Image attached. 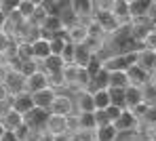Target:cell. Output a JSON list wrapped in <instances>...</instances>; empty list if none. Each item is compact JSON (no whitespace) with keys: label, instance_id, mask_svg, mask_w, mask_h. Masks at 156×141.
Listing matches in <instances>:
<instances>
[{"label":"cell","instance_id":"obj_1","mask_svg":"<svg viewBox=\"0 0 156 141\" xmlns=\"http://www.w3.org/2000/svg\"><path fill=\"white\" fill-rule=\"evenodd\" d=\"M49 116H51L49 110H44V108H36V105H34L30 112L23 114V124L30 129V133H38V135H42V133L47 131Z\"/></svg>","mask_w":156,"mask_h":141},{"label":"cell","instance_id":"obj_2","mask_svg":"<svg viewBox=\"0 0 156 141\" xmlns=\"http://www.w3.org/2000/svg\"><path fill=\"white\" fill-rule=\"evenodd\" d=\"M137 59V51L133 53H120V55H110L101 59V67L108 72H125L127 67H131Z\"/></svg>","mask_w":156,"mask_h":141},{"label":"cell","instance_id":"obj_3","mask_svg":"<svg viewBox=\"0 0 156 141\" xmlns=\"http://www.w3.org/2000/svg\"><path fill=\"white\" fill-rule=\"evenodd\" d=\"M70 11L78 21H87L95 13V2L93 0H70Z\"/></svg>","mask_w":156,"mask_h":141},{"label":"cell","instance_id":"obj_4","mask_svg":"<svg viewBox=\"0 0 156 141\" xmlns=\"http://www.w3.org/2000/svg\"><path fill=\"white\" fill-rule=\"evenodd\" d=\"M9 103H11V108H13L15 112H19V114H26L34 108L32 93H27V91H19V93H15V95H9Z\"/></svg>","mask_w":156,"mask_h":141},{"label":"cell","instance_id":"obj_5","mask_svg":"<svg viewBox=\"0 0 156 141\" xmlns=\"http://www.w3.org/2000/svg\"><path fill=\"white\" fill-rule=\"evenodd\" d=\"M49 112H51V114H57V116H70V114L74 112V101H72L68 95L55 93Z\"/></svg>","mask_w":156,"mask_h":141},{"label":"cell","instance_id":"obj_6","mask_svg":"<svg viewBox=\"0 0 156 141\" xmlns=\"http://www.w3.org/2000/svg\"><path fill=\"white\" fill-rule=\"evenodd\" d=\"M93 19L99 23V28L104 29L105 36H112L116 29L120 28L118 21H116V17H114L110 11H95V13H93Z\"/></svg>","mask_w":156,"mask_h":141},{"label":"cell","instance_id":"obj_7","mask_svg":"<svg viewBox=\"0 0 156 141\" xmlns=\"http://www.w3.org/2000/svg\"><path fill=\"white\" fill-rule=\"evenodd\" d=\"M2 84L6 86L9 95H15V93L23 91L26 76H23L21 72H17V70H6V74H4V82H2Z\"/></svg>","mask_w":156,"mask_h":141},{"label":"cell","instance_id":"obj_8","mask_svg":"<svg viewBox=\"0 0 156 141\" xmlns=\"http://www.w3.org/2000/svg\"><path fill=\"white\" fill-rule=\"evenodd\" d=\"M47 86H49V76H47V72H42V70H36L34 74L26 76V84H23V91H27V93H36V91H40V88H47Z\"/></svg>","mask_w":156,"mask_h":141},{"label":"cell","instance_id":"obj_9","mask_svg":"<svg viewBox=\"0 0 156 141\" xmlns=\"http://www.w3.org/2000/svg\"><path fill=\"white\" fill-rule=\"evenodd\" d=\"M137 122H139V118L131 112L129 108H125V110L120 112V116H118L112 124L116 126V131H118V133H127V131H133V129L137 126Z\"/></svg>","mask_w":156,"mask_h":141},{"label":"cell","instance_id":"obj_10","mask_svg":"<svg viewBox=\"0 0 156 141\" xmlns=\"http://www.w3.org/2000/svg\"><path fill=\"white\" fill-rule=\"evenodd\" d=\"M68 29V40L72 42V44H82L84 40H87V23L84 21H74V23H70V26H66Z\"/></svg>","mask_w":156,"mask_h":141},{"label":"cell","instance_id":"obj_11","mask_svg":"<svg viewBox=\"0 0 156 141\" xmlns=\"http://www.w3.org/2000/svg\"><path fill=\"white\" fill-rule=\"evenodd\" d=\"M127 78H129V84H133V86H146L152 80V76L146 70H141L139 65H135V63L131 67H127Z\"/></svg>","mask_w":156,"mask_h":141},{"label":"cell","instance_id":"obj_12","mask_svg":"<svg viewBox=\"0 0 156 141\" xmlns=\"http://www.w3.org/2000/svg\"><path fill=\"white\" fill-rule=\"evenodd\" d=\"M110 13L116 17L118 26H127L131 23V15H129V0H114Z\"/></svg>","mask_w":156,"mask_h":141},{"label":"cell","instance_id":"obj_13","mask_svg":"<svg viewBox=\"0 0 156 141\" xmlns=\"http://www.w3.org/2000/svg\"><path fill=\"white\" fill-rule=\"evenodd\" d=\"M135 65H139L141 70H146L148 74H152L156 67V55L154 51H148V49H139L137 51V59H135Z\"/></svg>","mask_w":156,"mask_h":141},{"label":"cell","instance_id":"obj_14","mask_svg":"<svg viewBox=\"0 0 156 141\" xmlns=\"http://www.w3.org/2000/svg\"><path fill=\"white\" fill-rule=\"evenodd\" d=\"M49 55H51L49 40H47V38H42V36L34 38V40H32V57H34V59L40 63V61H44Z\"/></svg>","mask_w":156,"mask_h":141},{"label":"cell","instance_id":"obj_15","mask_svg":"<svg viewBox=\"0 0 156 141\" xmlns=\"http://www.w3.org/2000/svg\"><path fill=\"white\" fill-rule=\"evenodd\" d=\"M49 135H57V133H70L68 131V116H57L51 114L49 116V122H47V131Z\"/></svg>","mask_w":156,"mask_h":141},{"label":"cell","instance_id":"obj_16","mask_svg":"<svg viewBox=\"0 0 156 141\" xmlns=\"http://www.w3.org/2000/svg\"><path fill=\"white\" fill-rule=\"evenodd\" d=\"M53 97H55V88H53V86H47V88H40V91L32 93L34 105H36V108H44V110H49V108H51Z\"/></svg>","mask_w":156,"mask_h":141},{"label":"cell","instance_id":"obj_17","mask_svg":"<svg viewBox=\"0 0 156 141\" xmlns=\"http://www.w3.org/2000/svg\"><path fill=\"white\" fill-rule=\"evenodd\" d=\"M40 65H42V72L47 74H61L66 67V61L61 59V55H49L44 61H40Z\"/></svg>","mask_w":156,"mask_h":141},{"label":"cell","instance_id":"obj_18","mask_svg":"<svg viewBox=\"0 0 156 141\" xmlns=\"http://www.w3.org/2000/svg\"><path fill=\"white\" fill-rule=\"evenodd\" d=\"M116 135H118V131H116V126H114L112 122L99 124V126L93 131L95 141H116Z\"/></svg>","mask_w":156,"mask_h":141},{"label":"cell","instance_id":"obj_19","mask_svg":"<svg viewBox=\"0 0 156 141\" xmlns=\"http://www.w3.org/2000/svg\"><path fill=\"white\" fill-rule=\"evenodd\" d=\"M76 108H78V112H95L93 93H91L89 88L78 91V93H76Z\"/></svg>","mask_w":156,"mask_h":141},{"label":"cell","instance_id":"obj_20","mask_svg":"<svg viewBox=\"0 0 156 141\" xmlns=\"http://www.w3.org/2000/svg\"><path fill=\"white\" fill-rule=\"evenodd\" d=\"M0 120L6 126V131H15L19 124H23V114H19V112H15L13 108H9L6 112L0 116Z\"/></svg>","mask_w":156,"mask_h":141},{"label":"cell","instance_id":"obj_21","mask_svg":"<svg viewBox=\"0 0 156 141\" xmlns=\"http://www.w3.org/2000/svg\"><path fill=\"white\" fill-rule=\"evenodd\" d=\"M152 0H129V15H131V21L133 19H141L146 17L148 9H150Z\"/></svg>","mask_w":156,"mask_h":141},{"label":"cell","instance_id":"obj_22","mask_svg":"<svg viewBox=\"0 0 156 141\" xmlns=\"http://www.w3.org/2000/svg\"><path fill=\"white\" fill-rule=\"evenodd\" d=\"M76 124H78V131H91V133H93V131L97 129L95 114H93V112H78Z\"/></svg>","mask_w":156,"mask_h":141},{"label":"cell","instance_id":"obj_23","mask_svg":"<svg viewBox=\"0 0 156 141\" xmlns=\"http://www.w3.org/2000/svg\"><path fill=\"white\" fill-rule=\"evenodd\" d=\"M125 101H127V108H135L137 103H141L144 101V91H141V86H133L129 84L125 88Z\"/></svg>","mask_w":156,"mask_h":141},{"label":"cell","instance_id":"obj_24","mask_svg":"<svg viewBox=\"0 0 156 141\" xmlns=\"http://www.w3.org/2000/svg\"><path fill=\"white\" fill-rule=\"evenodd\" d=\"M91 57H93V53L84 44H76L74 46V59H72V63L74 65H80V67H87V63L91 61Z\"/></svg>","mask_w":156,"mask_h":141},{"label":"cell","instance_id":"obj_25","mask_svg":"<svg viewBox=\"0 0 156 141\" xmlns=\"http://www.w3.org/2000/svg\"><path fill=\"white\" fill-rule=\"evenodd\" d=\"M110 86V72L108 70H99L93 78H91V84H89V91H97V88H108Z\"/></svg>","mask_w":156,"mask_h":141},{"label":"cell","instance_id":"obj_26","mask_svg":"<svg viewBox=\"0 0 156 141\" xmlns=\"http://www.w3.org/2000/svg\"><path fill=\"white\" fill-rule=\"evenodd\" d=\"M91 93H93L95 110H105L110 105V93H108V88H97V91H91Z\"/></svg>","mask_w":156,"mask_h":141},{"label":"cell","instance_id":"obj_27","mask_svg":"<svg viewBox=\"0 0 156 141\" xmlns=\"http://www.w3.org/2000/svg\"><path fill=\"white\" fill-rule=\"evenodd\" d=\"M108 93H110V103L112 105H118V108H127V101H125V88H114V86H108Z\"/></svg>","mask_w":156,"mask_h":141},{"label":"cell","instance_id":"obj_28","mask_svg":"<svg viewBox=\"0 0 156 141\" xmlns=\"http://www.w3.org/2000/svg\"><path fill=\"white\" fill-rule=\"evenodd\" d=\"M38 6H40V11H42L47 17H59V15H61V6H59L55 0H42Z\"/></svg>","mask_w":156,"mask_h":141},{"label":"cell","instance_id":"obj_29","mask_svg":"<svg viewBox=\"0 0 156 141\" xmlns=\"http://www.w3.org/2000/svg\"><path fill=\"white\" fill-rule=\"evenodd\" d=\"M110 86H114V88H127L129 86L127 70L125 72H110Z\"/></svg>","mask_w":156,"mask_h":141},{"label":"cell","instance_id":"obj_30","mask_svg":"<svg viewBox=\"0 0 156 141\" xmlns=\"http://www.w3.org/2000/svg\"><path fill=\"white\" fill-rule=\"evenodd\" d=\"M36 70H40V63H38L36 59H27V61H21V63H19V72H21L23 76L34 74Z\"/></svg>","mask_w":156,"mask_h":141},{"label":"cell","instance_id":"obj_31","mask_svg":"<svg viewBox=\"0 0 156 141\" xmlns=\"http://www.w3.org/2000/svg\"><path fill=\"white\" fill-rule=\"evenodd\" d=\"M19 15L23 17V19H30L32 15H34V11H36V4H32L30 0H21V4H19Z\"/></svg>","mask_w":156,"mask_h":141},{"label":"cell","instance_id":"obj_32","mask_svg":"<svg viewBox=\"0 0 156 141\" xmlns=\"http://www.w3.org/2000/svg\"><path fill=\"white\" fill-rule=\"evenodd\" d=\"M141 49H148V51H154L156 49V29L152 28L141 40Z\"/></svg>","mask_w":156,"mask_h":141},{"label":"cell","instance_id":"obj_33","mask_svg":"<svg viewBox=\"0 0 156 141\" xmlns=\"http://www.w3.org/2000/svg\"><path fill=\"white\" fill-rule=\"evenodd\" d=\"M66 42L70 40H63V38H49V46H51V55H61Z\"/></svg>","mask_w":156,"mask_h":141},{"label":"cell","instance_id":"obj_34","mask_svg":"<svg viewBox=\"0 0 156 141\" xmlns=\"http://www.w3.org/2000/svg\"><path fill=\"white\" fill-rule=\"evenodd\" d=\"M19 4H21V0H0V11L6 13V15H11L13 11L19 9Z\"/></svg>","mask_w":156,"mask_h":141},{"label":"cell","instance_id":"obj_35","mask_svg":"<svg viewBox=\"0 0 156 141\" xmlns=\"http://www.w3.org/2000/svg\"><path fill=\"white\" fill-rule=\"evenodd\" d=\"M74 46H76V44L66 42V46H63V51H61V59H63L66 63H72V59H74Z\"/></svg>","mask_w":156,"mask_h":141},{"label":"cell","instance_id":"obj_36","mask_svg":"<svg viewBox=\"0 0 156 141\" xmlns=\"http://www.w3.org/2000/svg\"><path fill=\"white\" fill-rule=\"evenodd\" d=\"M11 40H13V36H11L6 29H0V53H2V51L11 44Z\"/></svg>","mask_w":156,"mask_h":141},{"label":"cell","instance_id":"obj_37","mask_svg":"<svg viewBox=\"0 0 156 141\" xmlns=\"http://www.w3.org/2000/svg\"><path fill=\"white\" fill-rule=\"evenodd\" d=\"M105 112H108V118H110V122H114V120H116V118L120 116L122 108H118V105H112V103H110V105L105 108Z\"/></svg>","mask_w":156,"mask_h":141},{"label":"cell","instance_id":"obj_38","mask_svg":"<svg viewBox=\"0 0 156 141\" xmlns=\"http://www.w3.org/2000/svg\"><path fill=\"white\" fill-rule=\"evenodd\" d=\"M95 122H97V126L99 124H105V122H110V118H108V112L105 110H95Z\"/></svg>","mask_w":156,"mask_h":141},{"label":"cell","instance_id":"obj_39","mask_svg":"<svg viewBox=\"0 0 156 141\" xmlns=\"http://www.w3.org/2000/svg\"><path fill=\"white\" fill-rule=\"evenodd\" d=\"M146 19L152 21V23H156V0H152V4H150V9H148V13H146Z\"/></svg>","mask_w":156,"mask_h":141},{"label":"cell","instance_id":"obj_40","mask_svg":"<svg viewBox=\"0 0 156 141\" xmlns=\"http://www.w3.org/2000/svg\"><path fill=\"white\" fill-rule=\"evenodd\" d=\"M51 141H72V133H57V135H51Z\"/></svg>","mask_w":156,"mask_h":141},{"label":"cell","instance_id":"obj_41","mask_svg":"<svg viewBox=\"0 0 156 141\" xmlns=\"http://www.w3.org/2000/svg\"><path fill=\"white\" fill-rule=\"evenodd\" d=\"M0 141H19V139L15 137V133H13V131H6V133L0 137Z\"/></svg>","mask_w":156,"mask_h":141},{"label":"cell","instance_id":"obj_42","mask_svg":"<svg viewBox=\"0 0 156 141\" xmlns=\"http://www.w3.org/2000/svg\"><path fill=\"white\" fill-rule=\"evenodd\" d=\"M55 2L61 6V13H63L66 9H70V0H55ZM59 17H61V15H59Z\"/></svg>","mask_w":156,"mask_h":141},{"label":"cell","instance_id":"obj_43","mask_svg":"<svg viewBox=\"0 0 156 141\" xmlns=\"http://www.w3.org/2000/svg\"><path fill=\"white\" fill-rule=\"evenodd\" d=\"M6 19H9V15L0 11V29H4V28H6Z\"/></svg>","mask_w":156,"mask_h":141},{"label":"cell","instance_id":"obj_44","mask_svg":"<svg viewBox=\"0 0 156 141\" xmlns=\"http://www.w3.org/2000/svg\"><path fill=\"white\" fill-rule=\"evenodd\" d=\"M4 74H6V67H2V65H0V84L4 82Z\"/></svg>","mask_w":156,"mask_h":141},{"label":"cell","instance_id":"obj_45","mask_svg":"<svg viewBox=\"0 0 156 141\" xmlns=\"http://www.w3.org/2000/svg\"><path fill=\"white\" fill-rule=\"evenodd\" d=\"M4 133H6V126H4V124H2V120H0V137H2Z\"/></svg>","mask_w":156,"mask_h":141},{"label":"cell","instance_id":"obj_46","mask_svg":"<svg viewBox=\"0 0 156 141\" xmlns=\"http://www.w3.org/2000/svg\"><path fill=\"white\" fill-rule=\"evenodd\" d=\"M30 2H32V4H36V6H38V4H40V2H42V0H30Z\"/></svg>","mask_w":156,"mask_h":141},{"label":"cell","instance_id":"obj_47","mask_svg":"<svg viewBox=\"0 0 156 141\" xmlns=\"http://www.w3.org/2000/svg\"><path fill=\"white\" fill-rule=\"evenodd\" d=\"M152 28H154V29H156V23H152Z\"/></svg>","mask_w":156,"mask_h":141},{"label":"cell","instance_id":"obj_48","mask_svg":"<svg viewBox=\"0 0 156 141\" xmlns=\"http://www.w3.org/2000/svg\"><path fill=\"white\" fill-rule=\"evenodd\" d=\"M154 55H156V49H154Z\"/></svg>","mask_w":156,"mask_h":141}]
</instances>
